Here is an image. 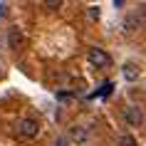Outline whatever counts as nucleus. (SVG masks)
Instances as JSON below:
<instances>
[{
    "label": "nucleus",
    "instance_id": "obj_1",
    "mask_svg": "<svg viewBox=\"0 0 146 146\" xmlns=\"http://www.w3.org/2000/svg\"><path fill=\"white\" fill-rule=\"evenodd\" d=\"M87 62H89L94 69H104V67L111 64V57H109V52H104L102 47H89V52H87Z\"/></svg>",
    "mask_w": 146,
    "mask_h": 146
},
{
    "label": "nucleus",
    "instance_id": "obj_2",
    "mask_svg": "<svg viewBox=\"0 0 146 146\" xmlns=\"http://www.w3.org/2000/svg\"><path fill=\"white\" fill-rule=\"evenodd\" d=\"M25 42H27V35H25L23 30H20V27H10L8 30V47L10 50H23L25 47Z\"/></svg>",
    "mask_w": 146,
    "mask_h": 146
},
{
    "label": "nucleus",
    "instance_id": "obj_3",
    "mask_svg": "<svg viewBox=\"0 0 146 146\" xmlns=\"http://www.w3.org/2000/svg\"><path fill=\"white\" fill-rule=\"evenodd\" d=\"M37 131H40V126H37L35 119H20V124H17V134H20L23 139L37 136Z\"/></svg>",
    "mask_w": 146,
    "mask_h": 146
},
{
    "label": "nucleus",
    "instance_id": "obj_4",
    "mask_svg": "<svg viewBox=\"0 0 146 146\" xmlns=\"http://www.w3.org/2000/svg\"><path fill=\"white\" fill-rule=\"evenodd\" d=\"M124 119H126L129 126H141V124H144V111H141V107L131 104V107H126V111H124Z\"/></svg>",
    "mask_w": 146,
    "mask_h": 146
},
{
    "label": "nucleus",
    "instance_id": "obj_5",
    "mask_svg": "<svg viewBox=\"0 0 146 146\" xmlns=\"http://www.w3.org/2000/svg\"><path fill=\"white\" fill-rule=\"evenodd\" d=\"M87 136H89V134H87L84 126H72L69 134H67V141H72L74 146H84L87 144Z\"/></svg>",
    "mask_w": 146,
    "mask_h": 146
},
{
    "label": "nucleus",
    "instance_id": "obj_6",
    "mask_svg": "<svg viewBox=\"0 0 146 146\" xmlns=\"http://www.w3.org/2000/svg\"><path fill=\"white\" fill-rule=\"evenodd\" d=\"M121 74H124L126 82H136V79L141 77V69H139V64H134V62H126L124 69H121Z\"/></svg>",
    "mask_w": 146,
    "mask_h": 146
},
{
    "label": "nucleus",
    "instance_id": "obj_7",
    "mask_svg": "<svg viewBox=\"0 0 146 146\" xmlns=\"http://www.w3.org/2000/svg\"><path fill=\"white\" fill-rule=\"evenodd\" d=\"M134 17L139 20V25H144L146 23V5H139V8L134 10Z\"/></svg>",
    "mask_w": 146,
    "mask_h": 146
},
{
    "label": "nucleus",
    "instance_id": "obj_8",
    "mask_svg": "<svg viewBox=\"0 0 146 146\" xmlns=\"http://www.w3.org/2000/svg\"><path fill=\"white\" fill-rule=\"evenodd\" d=\"M119 146H136V139L131 136V134H121L119 136Z\"/></svg>",
    "mask_w": 146,
    "mask_h": 146
},
{
    "label": "nucleus",
    "instance_id": "obj_9",
    "mask_svg": "<svg viewBox=\"0 0 146 146\" xmlns=\"http://www.w3.org/2000/svg\"><path fill=\"white\" fill-rule=\"evenodd\" d=\"M111 92H114V82H104V84H102V94H104V97H109Z\"/></svg>",
    "mask_w": 146,
    "mask_h": 146
},
{
    "label": "nucleus",
    "instance_id": "obj_10",
    "mask_svg": "<svg viewBox=\"0 0 146 146\" xmlns=\"http://www.w3.org/2000/svg\"><path fill=\"white\" fill-rule=\"evenodd\" d=\"M57 99H60V102H72L74 97H72L69 92H57Z\"/></svg>",
    "mask_w": 146,
    "mask_h": 146
},
{
    "label": "nucleus",
    "instance_id": "obj_11",
    "mask_svg": "<svg viewBox=\"0 0 146 146\" xmlns=\"http://www.w3.org/2000/svg\"><path fill=\"white\" fill-rule=\"evenodd\" d=\"M89 20H99V8H89Z\"/></svg>",
    "mask_w": 146,
    "mask_h": 146
},
{
    "label": "nucleus",
    "instance_id": "obj_12",
    "mask_svg": "<svg viewBox=\"0 0 146 146\" xmlns=\"http://www.w3.org/2000/svg\"><path fill=\"white\" fill-rule=\"evenodd\" d=\"M62 3L60 0H50V3H45V8H50V10H54V8H60Z\"/></svg>",
    "mask_w": 146,
    "mask_h": 146
},
{
    "label": "nucleus",
    "instance_id": "obj_13",
    "mask_svg": "<svg viewBox=\"0 0 146 146\" xmlns=\"http://www.w3.org/2000/svg\"><path fill=\"white\" fill-rule=\"evenodd\" d=\"M69 144V141H67V139H64V136H60V139H57V141H54V146H67Z\"/></svg>",
    "mask_w": 146,
    "mask_h": 146
},
{
    "label": "nucleus",
    "instance_id": "obj_14",
    "mask_svg": "<svg viewBox=\"0 0 146 146\" xmlns=\"http://www.w3.org/2000/svg\"><path fill=\"white\" fill-rule=\"evenodd\" d=\"M0 74H3V69H0Z\"/></svg>",
    "mask_w": 146,
    "mask_h": 146
},
{
    "label": "nucleus",
    "instance_id": "obj_15",
    "mask_svg": "<svg viewBox=\"0 0 146 146\" xmlns=\"http://www.w3.org/2000/svg\"><path fill=\"white\" fill-rule=\"evenodd\" d=\"M0 47H3V42H0Z\"/></svg>",
    "mask_w": 146,
    "mask_h": 146
}]
</instances>
